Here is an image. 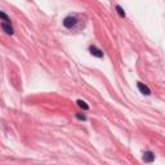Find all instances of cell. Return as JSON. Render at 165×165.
Wrapping results in <instances>:
<instances>
[{
  "label": "cell",
  "mask_w": 165,
  "mask_h": 165,
  "mask_svg": "<svg viewBox=\"0 0 165 165\" xmlns=\"http://www.w3.org/2000/svg\"><path fill=\"white\" fill-rule=\"evenodd\" d=\"M75 25H76V18L72 16H68L63 19V26L66 29H72Z\"/></svg>",
  "instance_id": "1"
},
{
  "label": "cell",
  "mask_w": 165,
  "mask_h": 165,
  "mask_svg": "<svg viewBox=\"0 0 165 165\" xmlns=\"http://www.w3.org/2000/svg\"><path fill=\"white\" fill-rule=\"evenodd\" d=\"M89 52H91V54L92 56H94V57H97V58H103V52L100 49V48H97V47H94V45H91L89 47Z\"/></svg>",
  "instance_id": "2"
},
{
  "label": "cell",
  "mask_w": 165,
  "mask_h": 165,
  "mask_svg": "<svg viewBox=\"0 0 165 165\" xmlns=\"http://www.w3.org/2000/svg\"><path fill=\"white\" fill-rule=\"evenodd\" d=\"M143 161H145V163H147V164L154 163V161H155V155H154V152H151V151L145 152V155H143Z\"/></svg>",
  "instance_id": "3"
},
{
  "label": "cell",
  "mask_w": 165,
  "mask_h": 165,
  "mask_svg": "<svg viewBox=\"0 0 165 165\" xmlns=\"http://www.w3.org/2000/svg\"><path fill=\"white\" fill-rule=\"evenodd\" d=\"M137 86H138V89H139V92L142 93V94H145V95H150L151 94V91H150V88L147 85H145L143 83H139L138 81L137 83Z\"/></svg>",
  "instance_id": "4"
},
{
  "label": "cell",
  "mask_w": 165,
  "mask_h": 165,
  "mask_svg": "<svg viewBox=\"0 0 165 165\" xmlns=\"http://www.w3.org/2000/svg\"><path fill=\"white\" fill-rule=\"evenodd\" d=\"M1 27L3 30H4L5 32H7L8 35H13V27H12V25L10 23H7V22H3V25H1Z\"/></svg>",
  "instance_id": "5"
},
{
  "label": "cell",
  "mask_w": 165,
  "mask_h": 165,
  "mask_svg": "<svg viewBox=\"0 0 165 165\" xmlns=\"http://www.w3.org/2000/svg\"><path fill=\"white\" fill-rule=\"evenodd\" d=\"M76 103H77V106L81 107L83 110H85V111H86V110H89V106H88V104H86L83 100H77V101H76Z\"/></svg>",
  "instance_id": "6"
},
{
  "label": "cell",
  "mask_w": 165,
  "mask_h": 165,
  "mask_svg": "<svg viewBox=\"0 0 165 165\" xmlns=\"http://www.w3.org/2000/svg\"><path fill=\"white\" fill-rule=\"evenodd\" d=\"M0 18H1L4 22H7V23H10V18L8 17V14H5L4 12H0Z\"/></svg>",
  "instance_id": "7"
},
{
  "label": "cell",
  "mask_w": 165,
  "mask_h": 165,
  "mask_svg": "<svg viewBox=\"0 0 165 165\" xmlns=\"http://www.w3.org/2000/svg\"><path fill=\"white\" fill-rule=\"evenodd\" d=\"M116 12H118V14L121 17V18H124V17H125V12H124V9H123L121 7H120V5H116Z\"/></svg>",
  "instance_id": "8"
},
{
  "label": "cell",
  "mask_w": 165,
  "mask_h": 165,
  "mask_svg": "<svg viewBox=\"0 0 165 165\" xmlns=\"http://www.w3.org/2000/svg\"><path fill=\"white\" fill-rule=\"evenodd\" d=\"M76 119L77 120H81V121H85L86 120V116L84 113H76Z\"/></svg>",
  "instance_id": "9"
}]
</instances>
